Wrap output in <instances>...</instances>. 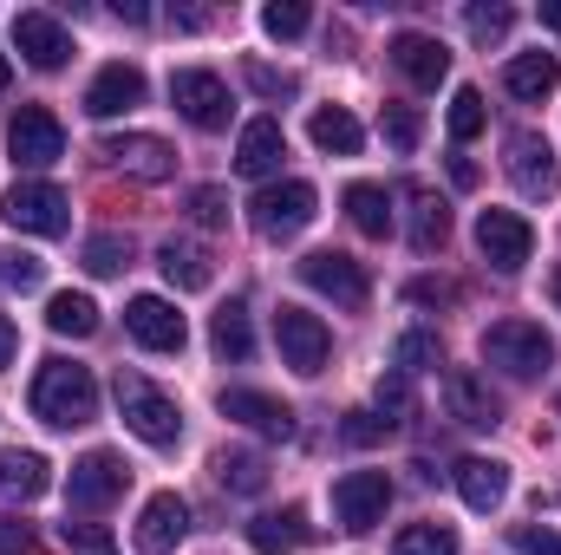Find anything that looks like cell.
Masks as SVG:
<instances>
[{
	"label": "cell",
	"instance_id": "1",
	"mask_svg": "<svg viewBox=\"0 0 561 555\" xmlns=\"http://www.w3.org/2000/svg\"><path fill=\"white\" fill-rule=\"evenodd\" d=\"M33 418L72 431V424H92L99 418V380L72 360H46L39 380H33Z\"/></svg>",
	"mask_w": 561,
	"mask_h": 555
},
{
	"label": "cell",
	"instance_id": "2",
	"mask_svg": "<svg viewBox=\"0 0 561 555\" xmlns=\"http://www.w3.org/2000/svg\"><path fill=\"white\" fill-rule=\"evenodd\" d=\"M112 393H118V412H125V424L138 431L144 444H176L183 438V412H176V399L163 393V386H150L144 373H125L118 366V380H112Z\"/></svg>",
	"mask_w": 561,
	"mask_h": 555
},
{
	"label": "cell",
	"instance_id": "3",
	"mask_svg": "<svg viewBox=\"0 0 561 555\" xmlns=\"http://www.w3.org/2000/svg\"><path fill=\"white\" fill-rule=\"evenodd\" d=\"M483 360L510 380H536V373H549L556 340L536 320H496V327H483Z\"/></svg>",
	"mask_w": 561,
	"mask_h": 555
},
{
	"label": "cell",
	"instance_id": "4",
	"mask_svg": "<svg viewBox=\"0 0 561 555\" xmlns=\"http://www.w3.org/2000/svg\"><path fill=\"white\" fill-rule=\"evenodd\" d=\"M0 216H7L13 229H26V236H66V229H72V203H66V190L33 183V177H20V183L0 196Z\"/></svg>",
	"mask_w": 561,
	"mask_h": 555
},
{
	"label": "cell",
	"instance_id": "5",
	"mask_svg": "<svg viewBox=\"0 0 561 555\" xmlns=\"http://www.w3.org/2000/svg\"><path fill=\"white\" fill-rule=\"evenodd\" d=\"M313 209H320V196H313V183H300V177H287V183H268L255 203H249V223L268 236V242H287V236H300L307 223H313Z\"/></svg>",
	"mask_w": 561,
	"mask_h": 555
},
{
	"label": "cell",
	"instance_id": "6",
	"mask_svg": "<svg viewBox=\"0 0 561 555\" xmlns=\"http://www.w3.org/2000/svg\"><path fill=\"white\" fill-rule=\"evenodd\" d=\"M503 170H510V183H516L523 196H536V203L561 190L556 144L542 138V132H510V144H503Z\"/></svg>",
	"mask_w": 561,
	"mask_h": 555
},
{
	"label": "cell",
	"instance_id": "7",
	"mask_svg": "<svg viewBox=\"0 0 561 555\" xmlns=\"http://www.w3.org/2000/svg\"><path fill=\"white\" fill-rule=\"evenodd\" d=\"M386 503H392V477L386 471H346L333 484V517L353 536H366L373 523H386Z\"/></svg>",
	"mask_w": 561,
	"mask_h": 555
},
{
	"label": "cell",
	"instance_id": "8",
	"mask_svg": "<svg viewBox=\"0 0 561 555\" xmlns=\"http://www.w3.org/2000/svg\"><path fill=\"white\" fill-rule=\"evenodd\" d=\"M300 281H307L313 294H327V301L353 307V314L373 301V281H366V269H359L353 256H340V249H313V256H300Z\"/></svg>",
	"mask_w": 561,
	"mask_h": 555
},
{
	"label": "cell",
	"instance_id": "9",
	"mask_svg": "<svg viewBox=\"0 0 561 555\" xmlns=\"http://www.w3.org/2000/svg\"><path fill=\"white\" fill-rule=\"evenodd\" d=\"M275 347L280 360L294 366V373H320L327 366V353H333V333H327V320L320 314H307V307H280L275 314Z\"/></svg>",
	"mask_w": 561,
	"mask_h": 555
},
{
	"label": "cell",
	"instance_id": "10",
	"mask_svg": "<svg viewBox=\"0 0 561 555\" xmlns=\"http://www.w3.org/2000/svg\"><path fill=\"white\" fill-rule=\"evenodd\" d=\"M170 105H176L196 132H222V125H229V86H222L216 72H203V66L170 72Z\"/></svg>",
	"mask_w": 561,
	"mask_h": 555
},
{
	"label": "cell",
	"instance_id": "11",
	"mask_svg": "<svg viewBox=\"0 0 561 555\" xmlns=\"http://www.w3.org/2000/svg\"><path fill=\"white\" fill-rule=\"evenodd\" d=\"M7 150H13L20 170H46V163L66 157V125L46 105H20V118L7 125Z\"/></svg>",
	"mask_w": 561,
	"mask_h": 555
},
{
	"label": "cell",
	"instance_id": "12",
	"mask_svg": "<svg viewBox=\"0 0 561 555\" xmlns=\"http://www.w3.org/2000/svg\"><path fill=\"white\" fill-rule=\"evenodd\" d=\"M477 249L490 256L496 275H516V269L536 256V229H529L516 209H483V216H477Z\"/></svg>",
	"mask_w": 561,
	"mask_h": 555
},
{
	"label": "cell",
	"instance_id": "13",
	"mask_svg": "<svg viewBox=\"0 0 561 555\" xmlns=\"http://www.w3.org/2000/svg\"><path fill=\"white\" fill-rule=\"evenodd\" d=\"M125 484H131L125 457H112V451H85V457L72 464V477H66V497H72V510H105V503L125 497Z\"/></svg>",
	"mask_w": 561,
	"mask_h": 555
},
{
	"label": "cell",
	"instance_id": "14",
	"mask_svg": "<svg viewBox=\"0 0 561 555\" xmlns=\"http://www.w3.org/2000/svg\"><path fill=\"white\" fill-rule=\"evenodd\" d=\"M125 327H131V340L150 347V353H183V340H190L183 314H176L163 294H138V301L125 307Z\"/></svg>",
	"mask_w": 561,
	"mask_h": 555
},
{
	"label": "cell",
	"instance_id": "15",
	"mask_svg": "<svg viewBox=\"0 0 561 555\" xmlns=\"http://www.w3.org/2000/svg\"><path fill=\"white\" fill-rule=\"evenodd\" d=\"M13 46H20L26 66H39V72H53V66L72 59V33H66L53 13H39V7H26V13L13 20Z\"/></svg>",
	"mask_w": 561,
	"mask_h": 555
},
{
	"label": "cell",
	"instance_id": "16",
	"mask_svg": "<svg viewBox=\"0 0 561 555\" xmlns=\"http://www.w3.org/2000/svg\"><path fill=\"white\" fill-rule=\"evenodd\" d=\"M183 536H190V503L176 490H157L138 517V555H170Z\"/></svg>",
	"mask_w": 561,
	"mask_h": 555
},
{
	"label": "cell",
	"instance_id": "17",
	"mask_svg": "<svg viewBox=\"0 0 561 555\" xmlns=\"http://www.w3.org/2000/svg\"><path fill=\"white\" fill-rule=\"evenodd\" d=\"M105 157L125 170V177H138V183H163L170 170H176V150L163 138H150V132H125V138H105Z\"/></svg>",
	"mask_w": 561,
	"mask_h": 555
},
{
	"label": "cell",
	"instance_id": "18",
	"mask_svg": "<svg viewBox=\"0 0 561 555\" xmlns=\"http://www.w3.org/2000/svg\"><path fill=\"white\" fill-rule=\"evenodd\" d=\"M216 406H222V418H236V424H249V431H262V438H294V412L280 406L275 393H255V386H229Z\"/></svg>",
	"mask_w": 561,
	"mask_h": 555
},
{
	"label": "cell",
	"instance_id": "19",
	"mask_svg": "<svg viewBox=\"0 0 561 555\" xmlns=\"http://www.w3.org/2000/svg\"><path fill=\"white\" fill-rule=\"evenodd\" d=\"M392 66L424 86V92H437L444 79H450V53H444V39H431V33H392Z\"/></svg>",
	"mask_w": 561,
	"mask_h": 555
},
{
	"label": "cell",
	"instance_id": "20",
	"mask_svg": "<svg viewBox=\"0 0 561 555\" xmlns=\"http://www.w3.org/2000/svg\"><path fill=\"white\" fill-rule=\"evenodd\" d=\"M138 105H144V72L125 66V59L105 66V72L85 86V112H92V118H118V112H138Z\"/></svg>",
	"mask_w": 561,
	"mask_h": 555
},
{
	"label": "cell",
	"instance_id": "21",
	"mask_svg": "<svg viewBox=\"0 0 561 555\" xmlns=\"http://www.w3.org/2000/svg\"><path fill=\"white\" fill-rule=\"evenodd\" d=\"M444 406H450L457 424H477V431H490V424L503 418V412H496V393H490L477 373H463V366H457V373H444Z\"/></svg>",
	"mask_w": 561,
	"mask_h": 555
},
{
	"label": "cell",
	"instance_id": "22",
	"mask_svg": "<svg viewBox=\"0 0 561 555\" xmlns=\"http://www.w3.org/2000/svg\"><path fill=\"white\" fill-rule=\"evenodd\" d=\"M280 157H287L280 118H255V125H242V138H236V170H242V177H275Z\"/></svg>",
	"mask_w": 561,
	"mask_h": 555
},
{
	"label": "cell",
	"instance_id": "23",
	"mask_svg": "<svg viewBox=\"0 0 561 555\" xmlns=\"http://www.w3.org/2000/svg\"><path fill=\"white\" fill-rule=\"evenodd\" d=\"M450 477H457V497H463L470 510H496V503L510 497V471H503L496 457H463Z\"/></svg>",
	"mask_w": 561,
	"mask_h": 555
},
{
	"label": "cell",
	"instance_id": "24",
	"mask_svg": "<svg viewBox=\"0 0 561 555\" xmlns=\"http://www.w3.org/2000/svg\"><path fill=\"white\" fill-rule=\"evenodd\" d=\"M307 543V510H262L255 523H249V550L255 555H294Z\"/></svg>",
	"mask_w": 561,
	"mask_h": 555
},
{
	"label": "cell",
	"instance_id": "25",
	"mask_svg": "<svg viewBox=\"0 0 561 555\" xmlns=\"http://www.w3.org/2000/svg\"><path fill=\"white\" fill-rule=\"evenodd\" d=\"M556 79H561V59H556V53H516V59L503 66L510 99H529V105H542V99L556 92Z\"/></svg>",
	"mask_w": 561,
	"mask_h": 555
},
{
	"label": "cell",
	"instance_id": "26",
	"mask_svg": "<svg viewBox=\"0 0 561 555\" xmlns=\"http://www.w3.org/2000/svg\"><path fill=\"white\" fill-rule=\"evenodd\" d=\"M46 490H53V464H46L39 451H0V497L33 503V497H46Z\"/></svg>",
	"mask_w": 561,
	"mask_h": 555
},
{
	"label": "cell",
	"instance_id": "27",
	"mask_svg": "<svg viewBox=\"0 0 561 555\" xmlns=\"http://www.w3.org/2000/svg\"><path fill=\"white\" fill-rule=\"evenodd\" d=\"M346 216H353V229L373 236V242L392 236V196H386L379 183H346Z\"/></svg>",
	"mask_w": 561,
	"mask_h": 555
},
{
	"label": "cell",
	"instance_id": "28",
	"mask_svg": "<svg viewBox=\"0 0 561 555\" xmlns=\"http://www.w3.org/2000/svg\"><path fill=\"white\" fill-rule=\"evenodd\" d=\"M216 484L222 490H236V497H262L268 490V457L262 451H216Z\"/></svg>",
	"mask_w": 561,
	"mask_h": 555
},
{
	"label": "cell",
	"instance_id": "29",
	"mask_svg": "<svg viewBox=\"0 0 561 555\" xmlns=\"http://www.w3.org/2000/svg\"><path fill=\"white\" fill-rule=\"evenodd\" d=\"M307 138L320 144L327 157H353V150L366 144V132H359V118H353V112H340V105H320V112L307 118Z\"/></svg>",
	"mask_w": 561,
	"mask_h": 555
},
{
	"label": "cell",
	"instance_id": "30",
	"mask_svg": "<svg viewBox=\"0 0 561 555\" xmlns=\"http://www.w3.org/2000/svg\"><path fill=\"white\" fill-rule=\"evenodd\" d=\"M46 327H53V333H66V340H92V333H99V301L66 287V294H53V301H46Z\"/></svg>",
	"mask_w": 561,
	"mask_h": 555
},
{
	"label": "cell",
	"instance_id": "31",
	"mask_svg": "<svg viewBox=\"0 0 561 555\" xmlns=\"http://www.w3.org/2000/svg\"><path fill=\"white\" fill-rule=\"evenodd\" d=\"M209 347H216L222 360H236V366L255 353V327H249V307H242V301L216 307V320H209Z\"/></svg>",
	"mask_w": 561,
	"mask_h": 555
},
{
	"label": "cell",
	"instance_id": "32",
	"mask_svg": "<svg viewBox=\"0 0 561 555\" xmlns=\"http://www.w3.org/2000/svg\"><path fill=\"white\" fill-rule=\"evenodd\" d=\"M444 236H450V209H444V196H431V190L412 183V249H419V256H437Z\"/></svg>",
	"mask_w": 561,
	"mask_h": 555
},
{
	"label": "cell",
	"instance_id": "33",
	"mask_svg": "<svg viewBox=\"0 0 561 555\" xmlns=\"http://www.w3.org/2000/svg\"><path fill=\"white\" fill-rule=\"evenodd\" d=\"M157 269H163V275L176 281V287H190V294L216 281V269H209V256H203L196 242H176V236H170V242L157 249Z\"/></svg>",
	"mask_w": 561,
	"mask_h": 555
},
{
	"label": "cell",
	"instance_id": "34",
	"mask_svg": "<svg viewBox=\"0 0 561 555\" xmlns=\"http://www.w3.org/2000/svg\"><path fill=\"white\" fill-rule=\"evenodd\" d=\"M379 418H386V431H392V424H412V418H419V393H412V380H405L399 366H392V373L379 380Z\"/></svg>",
	"mask_w": 561,
	"mask_h": 555
},
{
	"label": "cell",
	"instance_id": "35",
	"mask_svg": "<svg viewBox=\"0 0 561 555\" xmlns=\"http://www.w3.org/2000/svg\"><path fill=\"white\" fill-rule=\"evenodd\" d=\"M444 360V347H437V333H424V327H412V333H399V347H392V366L412 380V373H431Z\"/></svg>",
	"mask_w": 561,
	"mask_h": 555
},
{
	"label": "cell",
	"instance_id": "36",
	"mask_svg": "<svg viewBox=\"0 0 561 555\" xmlns=\"http://www.w3.org/2000/svg\"><path fill=\"white\" fill-rule=\"evenodd\" d=\"M392 555H457V530L450 523H412V530H399Z\"/></svg>",
	"mask_w": 561,
	"mask_h": 555
},
{
	"label": "cell",
	"instance_id": "37",
	"mask_svg": "<svg viewBox=\"0 0 561 555\" xmlns=\"http://www.w3.org/2000/svg\"><path fill=\"white\" fill-rule=\"evenodd\" d=\"M483 125H490L483 92H477V86H457V99H450V138L470 144V138H483Z\"/></svg>",
	"mask_w": 561,
	"mask_h": 555
},
{
	"label": "cell",
	"instance_id": "38",
	"mask_svg": "<svg viewBox=\"0 0 561 555\" xmlns=\"http://www.w3.org/2000/svg\"><path fill=\"white\" fill-rule=\"evenodd\" d=\"M463 26H470V39H477V46H496V39L516 26V7H503V0H490V7H483V0H477V7L463 13Z\"/></svg>",
	"mask_w": 561,
	"mask_h": 555
},
{
	"label": "cell",
	"instance_id": "39",
	"mask_svg": "<svg viewBox=\"0 0 561 555\" xmlns=\"http://www.w3.org/2000/svg\"><path fill=\"white\" fill-rule=\"evenodd\" d=\"M59 550L66 555H118V543H112V530H99V523H59Z\"/></svg>",
	"mask_w": 561,
	"mask_h": 555
},
{
	"label": "cell",
	"instance_id": "40",
	"mask_svg": "<svg viewBox=\"0 0 561 555\" xmlns=\"http://www.w3.org/2000/svg\"><path fill=\"white\" fill-rule=\"evenodd\" d=\"M85 269L92 275H125L131 269V242L125 236H92L85 242Z\"/></svg>",
	"mask_w": 561,
	"mask_h": 555
},
{
	"label": "cell",
	"instance_id": "41",
	"mask_svg": "<svg viewBox=\"0 0 561 555\" xmlns=\"http://www.w3.org/2000/svg\"><path fill=\"white\" fill-rule=\"evenodd\" d=\"M262 26H268L275 39H300V33L313 26V7H300V0H275V7H262Z\"/></svg>",
	"mask_w": 561,
	"mask_h": 555
},
{
	"label": "cell",
	"instance_id": "42",
	"mask_svg": "<svg viewBox=\"0 0 561 555\" xmlns=\"http://www.w3.org/2000/svg\"><path fill=\"white\" fill-rule=\"evenodd\" d=\"M379 125H386V144H392V150H405V157L419 150V138H424V118L412 112V105H386V118H379Z\"/></svg>",
	"mask_w": 561,
	"mask_h": 555
},
{
	"label": "cell",
	"instance_id": "43",
	"mask_svg": "<svg viewBox=\"0 0 561 555\" xmlns=\"http://www.w3.org/2000/svg\"><path fill=\"white\" fill-rule=\"evenodd\" d=\"M242 79H249L262 99H294V92H300V79H294V72H275L268 59H249V66H242Z\"/></svg>",
	"mask_w": 561,
	"mask_h": 555
},
{
	"label": "cell",
	"instance_id": "44",
	"mask_svg": "<svg viewBox=\"0 0 561 555\" xmlns=\"http://www.w3.org/2000/svg\"><path fill=\"white\" fill-rule=\"evenodd\" d=\"M190 216H196L203 229H222V223H229V196H222L216 183H203V190H190Z\"/></svg>",
	"mask_w": 561,
	"mask_h": 555
},
{
	"label": "cell",
	"instance_id": "45",
	"mask_svg": "<svg viewBox=\"0 0 561 555\" xmlns=\"http://www.w3.org/2000/svg\"><path fill=\"white\" fill-rule=\"evenodd\" d=\"M510 550H516V555H561V530H536V523H516V530H510Z\"/></svg>",
	"mask_w": 561,
	"mask_h": 555
},
{
	"label": "cell",
	"instance_id": "46",
	"mask_svg": "<svg viewBox=\"0 0 561 555\" xmlns=\"http://www.w3.org/2000/svg\"><path fill=\"white\" fill-rule=\"evenodd\" d=\"M0 262H7V269H0V275L13 281V287H20V294H26V287H39V281H46V262H39V256H26V249H20V256H0Z\"/></svg>",
	"mask_w": 561,
	"mask_h": 555
},
{
	"label": "cell",
	"instance_id": "47",
	"mask_svg": "<svg viewBox=\"0 0 561 555\" xmlns=\"http://www.w3.org/2000/svg\"><path fill=\"white\" fill-rule=\"evenodd\" d=\"M340 438H346V444H373V438H386V418L379 412H346Z\"/></svg>",
	"mask_w": 561,
	"mask_h": 555
},
{
	"label": "cell",
	"instance_id": "48",
	"mask_svg": "<svg viewBox=\"0 0 561 555\" xmlns=\"http://www.w3.org/2000/svg\"><path fill=\"white\" fill-rule=\"evenodd\" d=\"M33 550V530L20 517H0V555H26Z\"/></svg>",
	"mask_w": 561,
	"mask_h": 555
},
{
	"label": "cell",
	"instance_id": "49",
	"mask_svg": "<svg viewBox=\"0 0 561 555\" xmlns=\"http://www.w3.org/2000/svg\"><path fill=\"white\" fill-rule=\"evenodd\" d=\"M203 20H209V13H203V7H170V26H183V33H196V26H203Z\"/></svg>",
	"mask_w": 561,
	"mask_h": 555
},
{
	"label": "cell",
	"instance_id": "50",
	"mask_svg": "<svg viewBox=\"0 0 561 555\" xmlns=\"http://www.w3.org/2000/svg\"><path fill=\"white\" fill-rule=\"evenodd\" d=\"M13 347H20V333H13V320H7V314H0V373H7V366H13Z\"/></svg>",
	"mask_w": 561,
	"mask_h": 555
},
{
	"label": "cell",
	"instance_id": "51",
	"mask_svg": "<svg viewBox=\"0 0 561 555\" xmlns=\"http://www.w3.org/2000/svg\"><path fill=\"white\" fill-rule=\"evenodd\" d=\"M112 13H118V20H125V26H144V20H150V7H144V0H118V7H112Z\"/></svg>",
	"mask_w": 561,
	"mask_h": 555
},
{
	"label": "cell",
	"instance_id": "52",
	"mask_svg": "<svg viewBox=\"0 0 561 555\" xmlns=\"http://www.w3.org/2000/svg\"><path fill=\"white\" fill-rule=\"evenodd\" d=\"M405 294H412V301H444V294H450V287H444V281H412V287H405Z\"/></svg>",
	"mask_w": 561,
	"mask_h": 555
},
{
	"label": "cell",
	"instance_id": "53",
	"mask_svg": "<svg viewBox=\"0 0 561 555\" xmlns=\"http://www.w3.org/2000/svg\"><path fill=\"white\" fill-rule=\"evenodd\" d=\"M450 177H457V183L470 190V183H477V163H470V157H450Z\"/></svg>",
	"mask_w": 561,
	"mask_h": 555
},
{
	"label": "cell",
	"instance_id": "54",
	"mask_svg": "<svg viewBox=\"0 0 561 555\" xmlns=\"http://www.w3.org/2000/svg\"><path fill=\"white\" fill-rule=\"evenodd\" d=\"M542 20H549V26L561 33V0H556V7H542Z\"/></svg>",
	"mask_w": 561,
	"mask_h": 555
},
{
	"label": "cell",
	"instance_id": "55",
	"mask_svg": "<svg viewBox=\"0 0 561 555\" xmlns=\"http://www.w3.org/2000/svg\"><path fill=\"white\" fill-rule=\"evenodd\" d=\"M7 86H13V66H7V53H0V92H7Z\"/></svg>",
	"mask_w": 561,
	"mask_h": 555
},
{
	"label": "cell",
	"instance_id": "56",
	"mask_svg": "<svg viewBox=\"0 0 561 555\" xmlns=\"http://www.w3.org/2000/svg\"><path fill=\"white\" fill-rule=\"evenodd\" d=\"M549 294H556V307H561V269H556V281H549Z\"/></svg>",
	"mask_w": 561,
	"mask_h": 555
}]
</instances>
